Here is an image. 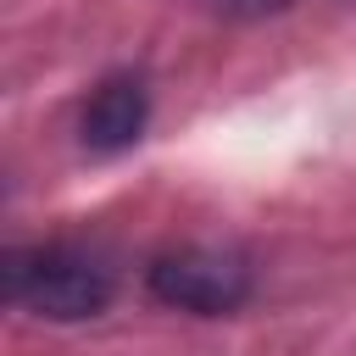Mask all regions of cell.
Returning <instances> with one entry per match:
<instances>
[{
	"mask_svg": "<svg viewBox=\"0 0 356 356\" xmlns=\"http://www.w3.org/2000/svg\"><path fill=\"white\" fill-rule=\"evenodd\" d=\"M6 300L33 312V317H50V323H78V317H95L111 306V273L83 256V250H67V245H33V250H6Z\"/></svg>",
	"mask_w": 356,
	"mask_h": 356,
	"instance_id": "cell-1",
	"label": "cell"
},
{
	"mask_svg": "<svg viewBox=\"0 0 356 356\" xmlns=\"http://www.w3.org/2000/svg\"><path fill=\"white\" fill-rule=\"evenodd\" d=\"M150 295L178 306V312H200V317H222L250 295V267L234 250H211V245H184L150 261Z\"/></svg>",
	"mask_w": 356,
	"mask_h": 356,
	"instance_id": "cell-2",
	"label": "cell"
},
{
	"mask_svg": "<svg viewBox=\"0 0 356 356\" xmlns=\"http://www.w3.org/2000/svg\"><path fill=\"white\" fill-rule=\"evenodd\" d=\"M145 122H150V89H145V78L139 72H111V78L95 83V95H89V106L78 117V134H83V145L95 156H117V150L139 145Z\"/></svg>",
	"mask_w": 356,
	"mask_h": 356,
	"instance_id": "cell-3",
	"label": "cell"
},
{
	"mask_svg": "<svg viewBox=\"0 0 356 356\" xmlns=\"http://www.w3.org/2000/svg\"><path fill=\"white\" fill-rule=\"evenodd\" d=\"M289 0H222V11L234 17H267V11H284Z\"/></svg>",
	"mask_w": 356,
	"mask_h": 356,
	"instance_id": "cell-4",
	"label": "cell"
}]
</instances>
